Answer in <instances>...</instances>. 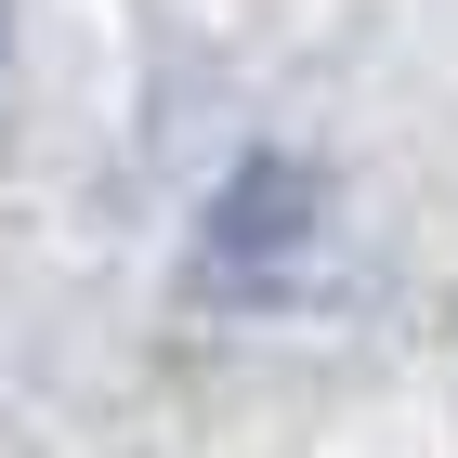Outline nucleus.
<instances>
[{"instance_id": "f257e3e1", "label": "nucleus", "mask_w": 458, "mask_h": 458, "mask_svg": "<svg viewBox=\"0 0 458 458\" xmlns=\"http://www.w3.org/2000/svg\"><path fill=\"white\" fill-rule=\"evenodd\" d=\"M315 236H327V171L288 157V144H262V157L223 171L210 210H197V288L210 301H276V288H301Z\"/></svg>"}]
</instances>
